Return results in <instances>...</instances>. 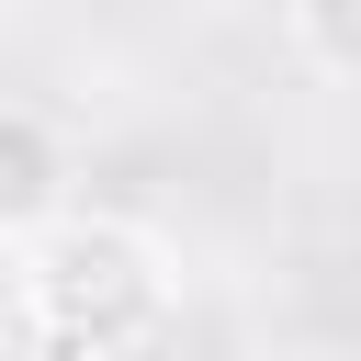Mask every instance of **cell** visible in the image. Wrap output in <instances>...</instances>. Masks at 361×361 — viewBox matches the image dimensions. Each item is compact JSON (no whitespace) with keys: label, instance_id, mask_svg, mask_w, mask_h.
I'll use <instances>...</instances> for the list:
<instances>
[{"label":"cell","instance_id":"1","mask_svg":"<svg viewBox=\"0 0 361 361\" xmlns=\"http://www.w3.org/2000/svg\"><path fill=\"white\" fill-rule=\"evenodd\" d=\"M11 316L56 361H124L180 316V259L147 214L68 203L56 226L11 237Z\"/></svg>","mask_w":361,"mask_h":361},{"label":"cell","instance_id":"2","mask_svg":"<svg viewBox=\"0 0 361 361\" xmlns=\"http://www.w3.org/2000/svg\"><path fill=\"white\" fill-rule=\"evenodd\" d=\"M56 214H68V135L34 102H11L0 113V237H34Z\"/></svg>","mask_w":361,"mask_h":361},{"label":"cell","instance_id":"3","mask_svg":"<svg viewBox=\"0 0 361 361\" xmlns=\"http://www.w3.org/2000/svg\"><path fill=\"white\" fill-rule=\"evenodd\" d=\"M293 45L327 79H361V0H293Z\"/></svg>","mask_w":361,"mask_h":361}]
</instances>
